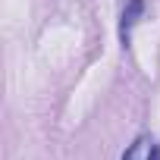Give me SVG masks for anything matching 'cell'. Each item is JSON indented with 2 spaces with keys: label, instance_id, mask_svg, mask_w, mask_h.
<instances>
[{
  "label": "cell",
  "instance_id": "obj_1",
  "mask_svg": "<svg viewBox=\"0 0 160 160\" xmlns=\"http://www.w3.org/2000/svg\"><path fill=\"white\" fill-rule=\"evenodd\" d=\"M122 160H160V144H157L151 135H138V138L126 148Z\"/></svg>",
  "mask_w": 160,
  "mask_h": 160
},
{
  "label": "cell",
  "instance_id": "obj_2",
  "mask_svg": "<svg viewBox=\"0 0 160 160\" xmlns=\"http://www.w3.org/2000/svg\"><path fill=\"white\" fill-rule=\"evenodd\" d=\"M141 13H144V0H129V3H126V10H122V16H119V41H122V47H129L132 28H135V22L141 19Z\"/></svg>",
  "mask_w": 160,
  "mask_h": 160
}]
</instances>
